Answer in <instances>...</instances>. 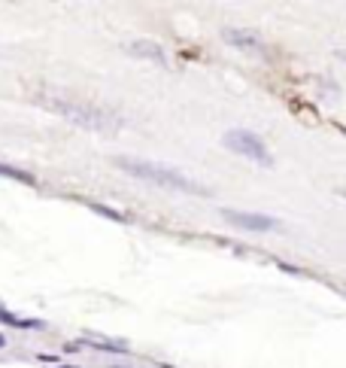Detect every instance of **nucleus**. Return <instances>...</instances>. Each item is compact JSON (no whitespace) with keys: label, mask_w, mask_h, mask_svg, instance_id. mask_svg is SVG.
Listing matches in <instances>:
<instances>
[{"label":"nucleus","mask_w":346,"mask_h":368,"mask_svg":"<svg viewBox=\"0 0 346 368\" xmlns=\"http://www.w3.org/2000/svg\"><path fill=\"white\" fill-rule=\"evenodd\" d=\"M128 52L137 55V58H149V61H155V64H167L164 49L158 46V43H152V40H137V43L128 46Z\"/></svg>","instance_id":"39448f33"},{"label":"nucleus","mask_w":346,"mask_h":368,"mask_svg":"<svg viewBox=\"0 0 346 368\" xmlns=\"http://www.w3.org/2000/svg\"><path fill=\"white\" fill-rule=\"evenodd\" d=\"M222 144L231 149V153L249 158V162H255V164H261V167H271V164H274V155L267 153L265 140H261L258 134H252V131L234 128V131H228L225 137H222Z\"/></svg>","instance_id":"7ed1b4c3"},{"label":"nucleus","mask_w":346,"mask_h":368,"mask_svg":"<svg viewBox=\"0 0 346 368\" xmlns=\"http://www.w3.org/2000/svg\"><path fill=\"white\" fill-rule=\"evenodd\" d=\"M49 107H52L55 113H61L67 116L70 122L76 125H86V128H97V131H109V128H116V122L113 116H107L104 110H95V107H88V104H79V100H67V98H49L46 100Z\"/></svg>","instance_id":"f03ea898"},{"label":"nucleus","mask_w":346,"mask_h":368,"mask_svg":"<svg viewBox=\"0 0 346 368\" xmlns=\"http://www.w3.org/2000/svg\"><path fill=\"white\" fill-rule=\"evenodd\" d=\"M0 174H6V177H15V180H22V183H31V186H33V183H37V180L31 177V174H24V171H15V167H6V164H0Z\"/></svg>","instance_id":"0eeeda50"},{"label":"nucleus","mask_w":346,"mask_h":368,"mask_svg":"<svg viewBox=\"0 0 346 368\" xmlns=\"http://www.w3.org/2000/svg\"><path fill=\"white\" fill-rule=\"evenodd\" d=\"M340 195H343V198H346V189H340Z\"/></svg>","instance_id":"9d476101"},{"label":"nucleus","mask_w":346,"mask_h":368,"mask_svg":"<svg viewBox=\"0 0 346 368\" xmlns=\"http://www.w3.org/2000/svg\"><path fill=\"white\" fill-rule=\"evenodd\" d=\"M222 37H225L231 46H240V49H261L258 33H252V31H225Z\"/></svg>","instance_id":"423d86ee"},{"label":"nucleus","mask_w":346,"mask_h":368,"mask_svg":"<svg viewBox=\"0 0 346 368\" xmlns=\"http://www.w3.org/2000/svg\"><path fill=\"white\" fill-rule=\"evenodd\" d=\"M116 164H119L122 171H128V174H134V177H140L146 183H155V186H162V189L189 192V195H207V189L200 186V183L189 180L185 174L173 171V167H167V164H155V162L134 158V155H119V158H116Z\"/></svg>","instance_id":"f257e3e1"},{"label":"nucleus","mask_w":346,"mask_h":368,"mask_svg":"<svg viewBox=\"0 0 346 368\" xmlns=\"http://www.w3.org/2000/svg\"><path fill=\"white\" fill-rule=\"evenodd\" d=\"M337 58H340V61L346 64V49H337Z\"/></svg>","instance_id":"6e6552de"},{"label":"nucleus","mask_w":346,"mask_h":368,"mask_svg":"<svg viewBox=\"0 0 346 368\" xmlns=\"http://www.w3.org/2000/svg\"><path fill=\"white\" fill-rule=\"evenodd\" d=\"M0 347H3V335H0Z\"/></svg>","instance_id":"1a4fd4ad"},{"label":"nucleus","mask_w":346,"mask_h":368,"mask_svg":"<svg viewBox=\"0 0 346 368\" xmlns=\"http://www.w3.org/2000/svg\"><path fill=\"white\" fill-rule=\"evenodd\" d=\"M222 216L231 225L237 229H246V231H274L276 229V220L274 216H265V213H243V210H222Z\"/></svg>","instance_id":"20e7f679"}]
</instances>
